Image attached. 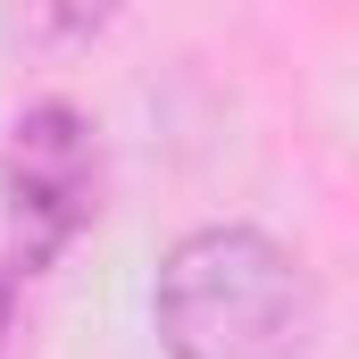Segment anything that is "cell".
<instances>
[{"label": "cell", "instance_id": "1", "mask_svg": "<svg viewBox=\"0 0 359 359\" xmlns=\"http://www.w3.org/2000/svg\"><path fill=\"white\" fill-rule=\"evenodd\" d=\"M168 359H292L309 343V276L259 226H201L151 292Z\"/></svg>", "mask_w": 359, "mask_h": 359}, {"label": "cell", "instance_id": "2", "mask_svg": "<svg viewBox=\"0 0 359 359\" xmlns=\"http://www.w3.org/2000/svg\"><path fill=\"white\" fill-rule=\"evenodd\" d=\"M0 201H8V234H17V259L25 268H50L100 209V151H92V126L67 100H42L8 126V151H0Z\"/></svg>", "mask_w": 359, "mask_h": 359}, {"label": "cell", "instance_id": "3", "mask_svg": "<svg viewBox=\"0 0 359 359\" xmlns=\"http://www.w3.org/2000/svg\"><path fill=\"white\" fill-rule=\"evenodd\" d=\"M126 0H42V17L59 25V34H92V25H109Z\"/></svg>", "mask_w": 359, "mask_h": 359}, {"label": "cell", "instance_id": "4", "mask_svg": "<svg viewBox=\"0 0 359 359\" xmlns=\"http://www.w3.org/2000/svg\"><path fill=\"white\" fill-rule=\"evenodd\" d=\"M8 309H17V268H0V334H8Z\"/></svg>", "mask_w": 359, "mask_h": 359}]
</instances>
